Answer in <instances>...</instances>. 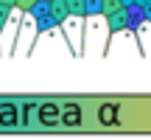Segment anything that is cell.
Wrapping results in <instances>:
<instances>
[{"label":"cell","instance_id":"cell-9","mask_svg":"<svg viewBox=\"0 0 151 140\" xmlns=\"http://www.w3.org/2000/svg\"><path fill=\"white\" fill-rule=\"evenodd\" d=\"M34 3H37V0H14V9H20V11H25V14H28Z\"/></svg>","mask_w":151,"mask_h":140},{"label":"cell","instance_id":"cell-6","mask_svg":"<svg viewBox=\"0 0 151 140\" xmlns=\"http://www.w3.org/2000/svg\"><path fill=\"white\" fill-rule=\"evenodd\" d=\"M65 6H67L70 17H81L84 20V0H65Z\"/></svg>","mask_w":151,"mask_h":140},{"label":"cell","instance_id":"cell-1","mask_svg":"<svg viewBox=\"0 0 151 140\" xmlns=\"http://www.w3.org/2000/svg\"><path fill=\"white\" fill-rule=\"evenodd\" d=\"M28 14L37 20V34L42 37V34H48L50 28H59V22L53 20V14H50V9H48V0H37V3L31 6V11Z\"/></svg>","mask_w":151,"mask_h":140},{"label":"cell","instance_id":"cell-4","mask_svg":"<svg viewBox=\"0 0 151 140\" xmlns=\"http://www.w3.org/2000/svg\"><path fill=\"white\" fill-rule=\"evenodd\" d=\"M59 123V104H39V126H56Z\"/></svg>","mask_w":151,"mask_h":140},{"label":"cell","instance_id":"cell-2","mask_svg":"<svg viewBox=\"0 0 151 140\" xmlns=\"http://www.w3.org/2000/svg\"><path fill=\"white\" fill-rule=\"evenodd\" d=\"M104 17H106V31H109V37H118V34L129 25V9H126V6H120V9L109 11V14H104Z\"/></svg>","mask_w":151,"mask_h":140},{"label":"cell","instance_id":"cell-10","mask_svg":"<svg viewBox=\"0 0 151 140\" xmlns=\"http://www.w3.org/2000/svg\"><path fill=\"white\" fill-rule=\"evenodd\" d=\"M9 14H11V11L0 6V37H3V28H6V22H9Z\"/></svg>","mask_w":151,"mask_h":140},{"label":"cell","instance_id":"cell-11","mask_svg":"<svg viewBox=\"0 0 151 140\" xmlns=\"http://www.w3.org/2000/svg\"><path fill=\"white\" fill-rule=\"evenodd\" d=\"M0 6H3V9H9V11H11V9H14V0H0Z\"/></svg>","mask_w":151,"mask_h":140},{"label":"cell","instance_id":"cell-5","mask_svg":"<svg viewBox=\"0 0 151 140\" xmlns=\"http://www.w3.org/2000/svg\"><path fill=\"white\" fill-rule=\"evenodd\" d=\"M48 9H50V14H53V20L59 22V28L65 25L67 20H70V14H67V6H65V0H48Z\"/></svg>","mask_w":151,"mask_h":140},{"label":"cell","instance_id":"cell-8","mask_svg":"<svg viewBox=\"0 0 151 140\" xmlns=\"http://www.w3.org/2000/svg\"><path fill=\"white\" fill-rule=\"evenodd\" d=\"M115 9H120V0H101V14H109Z\"/></svg>","mask_w":151,"mask_h":140},{"label":"cell","instance_id":"cell-7","mask_svg":"<svg viewBox=\"0 0 151 140\" xmlns=\"http://www.w3.org/2000/svg\"><path fill=\"white\" fill-rule=\"evenodd\" d=\"M101 14V0H84V17Z\"/></svg>","mask_w":151,"mask_h":140},{"label":"cell","instance_id":"cell-3","mask_svg":"<svg viewBox=\"0 0 151 140\" xmlns=\"http://www.w3.org/2000/svg\"><path fill=\"white\" fill-rule=\"evenodd\" d=\"M0 126H3V129H14V126H20L17 104H11V101H3V104H0Z\"/></svg>","mask_w":151,"mask_h":140}]
</instances>
